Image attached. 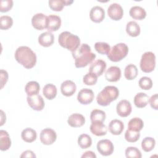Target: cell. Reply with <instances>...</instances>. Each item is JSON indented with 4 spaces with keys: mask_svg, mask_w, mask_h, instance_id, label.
Wrapping results in <instances>:
<instances>
[{
    "mask_svg": "<svg viewBox=\"0 0 158 158\" xmlns=\"http://www.w3.org/2000/svg\"><path fill=\"white\" fill-rule=\"evenodd\" d=\"M106 69V63L102 59H98L92 63L89 69V72L96 75L98 77L102 75Z\"/></svg>",
    "mask_w": 158,
    "mask_h": 158,
    "instance_id": "d6986e66",
    "label": "cell"
},
{
    "mask_svg": "<svg viewBox=\"0 0 158 158\" xmlns=\"http://www.w3.org/2000/svg\"><path fill=\"white\" fill-rule=\"evenodd\" d=\"M57 92V90L56 86L52 83L45 85L43 88V95L46 99L49 100L53 99L56 96Z\"/></svg>",
    "mask_w": 158,
    "mask_h": 158,
    "instance_id": "4316f807",
    "label": "cell"
},
{
    "mask_svg": "<svg viewBox=\"0 0 158 158\" xmlns=\"http://www.w3.org/2000/svg\"><path fill=\"white\" fill-rule=\"evenodd\" d=\"M139 86L144 90H149L152 86V81L151 78L148 77H141L138 82Z\"/></svg>",
    "mask_w": 158,
    "mask_h": 158,
    "instance_id": "ab89813d",
    "label": "cell"
},
{
    "mask_svg": "<svg viewBox=\"0 0 158 158\" xmlns=\"http://www.w3.org/2000/svg\"><path fill=\"white\" fill-rule=\"evenodd\" d=\"M108 16L114 20H120L123 15V10L122 6L116 2L110 4L107 9Z\"/></svg>",
    "mask_w": 158,
    "mask_h": 158,
    "instance_id": "30bf717a",
    "label": "cell"
},
{
    "mask_svg": "<svg viewBox=\"0 0 158 158\" xmlns=\"http://www.w3.org/2000/svg\"><path fill=\"white\" fill-rule=\"evenodd\" d=\"M40 89L39 83L36 81H30L28 82L25 87V91L28 96H31L38 94Z\"/></svg>",
    "mask_w": 158,
    "mask_h": 158,
    "instance_id": "f546056e",
    "label": "cell"
},
{
    "mask_svg": "<svg viewBox=\"0 0 158 158\" xmlns=\"http://www.w3.org/2000/svg\"><path fill=\"white\" fill-rule=\"evenodd\" d=\"M13 24V20L11 17L8 15H2L0 17V28L1 30H7Z\"/></svg>",
    "mask_w": 158,
    "mask_h": 158,
    "instance_id": "74e56055",
    "label": "cell"
},
{
    "mask_svg": "<svg viewBox=\"0 0 158 158\" xmlns=\"http://www.w3.org/2000/svg\"><path fill=\"white\" fill-rule=\"evenodd\" d=\"M81 157L82 158H96V155L94 152L91 151H88L82 154Z\"/></svg>",
    "mask_w": 158,
    "mask_h": 158,
    "instance_id": "bcb514c9",
    "label": "cell"
},
{
    "mask_svg": "<svg viewBox=\"0 0 158 158\" xmlns=\"http://www.w3.org/2000/svg\"><path fill=\"white\" fill-rule=\"evenodd\" d=\"M158 95L157 94H154V95L151 96V97L149 99V102L150 103L151 107L157 110L158 109Z\"/></svg>",
    "mask_w": 158,
    "mask_h": 158,
    "instance_id": "7bdbcfd3",
    "label": "cell"
},
{
    "mask_svg": "<svg viewBox=\"0 0 158 158\" xmlns=\"http://www.w3.org/2000/svg\"><path fill=\"white\" fill-rule=\"evenodd\" d=\"M98 151L104 156L111 155L114 150V146L112 142L109 139H101L97 143Z\"/></svg>",
    "mask_w": 158,
    "mask_h": 158,
    "instance_id": "52a82bcc",
    "label": "cell"
},
{
    "mask_svg": "<svg viewBox=\"0 0 158 158\" xmlns=\"http://www.w3.org/2000/svg\"><path fill=\"white\" fill-rule=\"evenodd\" d=\"M40 138L41 142L43 144L51 145L56 141L57 139V135L54 130L46 128L41 130Z\"/></svg>",
    "mask_w": 158,
    "mask_h": 158,
    "instance_id": "ba28073f",
    "label": "cell"
},
{
    "mask_svg": "<svg viewBox=\"0 0 158 158\" xmlns=\"http://www.w3.org/2000/svg\"><path fill=\"white\" fill-rule=\"evenodd\" d=\"M119 96L118 89L114 86H106L97 95L96 101L101 106H109Z\"/></svg>",
    "mask_w": 158,
    "mask_h": 158,
    "instance_id": "3957f363",
    "label": "cell"
},
{
    "mask_svg": "<svg viewBox=\"0 0 158 158\" xmlns=\"http://www.w3.org/2000/svg\"><path fill=\"white\" fill-rule=\"evenodd\" d=\"M140 137L139 131H135L127 129L125 133V139L130 143H135L137 141Z\"/></svg>",
    "mask_w": 158,
    "mask_h": 158,
    "instance_id": "8d00e7d4",
    "label": "cell"
},
{
    "mask_svg": "<svg viewBox=\"0 0 158 158\" xmlns=\"http://www.w3.org/2000/svg\"><path fill=\"white\" fill-rule=\"evenodd\" d=\"M125 156L127 158H141L142 157L140 151L136 147H128L125 150Z\"/></svg>",
    "mask_w": 158,
    "mask_h": 158,
    "instance_id": "f35d334b",
    "label": "cell"
},
{
    "mask_svg": "<svg viewBox=\"0 0 158 158\" xmlns=\"http://www.w3.org/2000/svg\"><path fill=\"white\" fill-rule=\"evenodd\" d=\"M72 54L75 59V65L77 68L86 67L96 57V54L91 52L90 46L86 43L81 44Z\"/></svg>",
    "mask_w": 158,
    "mask_h": 158,
    "instance_id": "6da1fadb",
    "label": "cell"
},
{
    "mask_svg": "<svg viewBox=\"0 0 158 158\" xmlns=\"http://www.w3.org/2000/svg\"><path fill=\"white\" fill-rule=\"evenodd\" d=\"M156 67V56L151 51L144 52L140 60V69L143 72L150 73Z\"/></svg>",
    "mask_w": 158,
    "mask_h": 158,
    "instance_id": "8992f818",
    "label": "cell"
},
{
    "mask_svg": "<svg viewBox=\"0 0 158 158\" xmlns=\"http://www.w3.org/2000/svg\"><path fill=\"white\" fill-rule=\"evenodd\" d=\"M121 77V70L118 67L111 66L105 73L106 79L110 82H115Z\"/></svg>",
    "mask_w": 158,
    "mask_h": 158,
    "instance_id": "e0dca14e",
    "label": "cell"
},
{
    "mask_svg": "<svg viewBox=\"0 0 158 158\" xmlns=\"http://www.w3.org/2000/svg\"><path fill=\"white\" fill-rule=\"evenodd\" d=\"M77 86L75 83L70 80H67L62 82L60 86V91L62 94L67 97L72 96L76 91Z\"/></svg>",
    "mask_w": 158,
    "mask_h": 158,
    "instance_id": "ac0fdd59",
    "label": "cell"
},
{
    "mask_svg": "<svg viewBox=\"0 0 158 158\" xmlns=\"http://www.w3.org/2000/svg\"><path fill=\"white\" fill-rule=\"evenodd\" d=\"M13 6V1L12 0H1L0 4V11L6 12L10 10Z\"/></svg>",
    "mask_w": 158,
    "mask_h": 158,
    "instance_id": "b9f144b4",
    "label": "cell"
},
{
    "mask_svg": "<svg viewBox=\"0 0 158 158\" xmlns=\"http://www.w3.org/2000/svg\"><path fill=\"white\" fill-rule=\"evenodd\" d=\"M58 42L60 46L72 52L75 51L80 46L79 37L69 31H63L58 36Z\"/></svg>",
    "mask_w": 158,
    "mask_h": 158,
    "instance_id": "277c9868",
    "label": "cell"
},
{
    "mask_svg": "<svg viewBox=\"0 0 158 158\" xmlns=\"http://www.w3.org/2000/svg\"><path fill=\"white\" fill-rule=\"evenodd\" d=\"M1 89H2L8 80V73L6 70L1 69Z\"/></svg>",
    "mask_w": 158,
    "mask_h": 158,
    "instance_id": "ee69618b",
    "label": "cell"
},
{
    "mask_svg": "<svg viewBox=\"0 0 158 158\" xmlns=\"http://www.w3.org/2000/svg\"><path fill=\"white\" fill-rule=\"evenodd\" d=\"M47 16L43 13L35 14L31 19V24L33 28L38 30H42L46 28Z\"/></svg>",
    "mask_w": 158,
    "mask_h": 158,
    "instance_id": "4fadbf2b",
    "label": "cell"
},
{
    "mask_svg": "<svg viewBox=\"0 0 158 158\" xmlns=\"http://www.w3.org/2000/svg\"><path fill=\"white\" fill-rule=\"evenodd\" d=\"M15 60L26 69L33 68L36 63V54L28 46H20L15 52Z\"/></svg>",
    "mask_w": 158,
    "mask_h": 158,
    "instance_id": "7a4b0ae2",
    "label": "cell"
},
{
    "mask_svg": "<svg viewBox=\"0 0 158 158\" xmlns=\"http://www.w3.org/2000/svg\"><path fill=\"white\" fill-rule=\"evenodd\" d=\"M128 52V47L125 43H119L112 46L108 52L107 57L112 62H119L125 58Z\"/></svg>",
    "mask_w": 158,
    "mask_h": 158,
    "instance_id": "5b68a950",
    "label": "cell"
},
{
    "mask_svg": "<svg viewBox=\"0 0 158 158\" xmlns=\"http://www.w3.org/2000/svg\"><path fill=\"white\" fill-rule=\"evenodd\" d=\"M106 117V115L105 112L99 109H94L91 111L90 114V118L91 122L94 121H99L101 122H104Z\"/></svg>",
    "mask_w": 158,
    "mask_h": 158,
    "instance_id": "e575fe53",
    "label": "cell"
},
{
    "mask_svg": "<svg viewBox=\"0 0 158 158\" xmlns=\"http://www.w3.org/2000/svg\"><path fill=\"white\" fill-rule=\"evenodd\" d=\"M108 128L112 135H119L124 129V124L120 120L114 119L110 122Z\"/></svg>",
    "mask_w": 158,
    "mask_h": 158,
    "instance_id": "7402d4cb",
    "label": "cell"
},
{
    "mask_svg": "<svg viewBox=\"0 0 158 158\" xmlns=\"http://www.w3.org/2000/svg\"><path fill=\"white\" fill-rule=\"evenodd\" d=\"M21 137L25 142L32 143L36 140L37 133L36 131L31 128H26L22 131Z\"/></svg>",
    "mask_w": 158,
    "mask_h": 158,
    "instance_id": "83f0119b",
    "label": "cell"
},
{
    "mask_svg": "<svg viewBox=\"0 0 158 158\" xmlns=\"http://www.w3.org/2000/svg\"><path fill=\"white\" fill-rule=\"evenodd\" d=\"M61 25V19L59 16L51 14L47 16L46 19V29L48 31H57Z\"/></svg>",
    "mask_w": 158,
    "mask_h": 158,
    "instance_id": "5bb4252c",
    "label": "cell"
},
{
    "mask_svg": "<svg viewBox=\"0 0 158 158\" xmlns=\"http://www.w3.org/2000/svg\"><path fill=\"white\" fill-rule=\"evenodd\" d=\"M98 81V76L93 73L88 72L83 78V82L86 85H94Z\"/></svg>",
    "mask_w": 158,
    "mask_h": 158,
    "instance_id": "60d3db41",
    "label": "cell"
},
{
    "mask_svg": "<svg viewBox=\"0 0 158 158\" xmlns=\"http://www.w3.org/2000/svg\"><path fill=\"white\" fill-rule=\"evenodd\" d=\"M94 97L93 90L88 88L81 89L78 93L77 100L83 105H88L92 102Z\"/></svg>",
    "mask_w": 158,
    "mask_h": 158,
    "instance_id": "9c48e42d",
    "label": "cell"
},
{
    "mask_svg": "<svg viewBox=\"0 0 158 158\" xmlns=\"http://www.w3.org/2000/svg\"><path fill=\"white\" fill-rule=\"evenodd\" d=\"M156 145V141L152 137H146L141 142V148L145 152L151 151Z\"/></svg>",
    "mask_w": 158,
    "mask_h": 158,
    "instance_id": "836d02e7",
    "label": "cell"
},
{
    "mask_svg": "<svg viewBox=\"0 0 158 158\" xmlns=\"http://www.w3.org/2000/svg\"><path fill=\"white\" fill-rule=\"evenodd\" d=\"M130 15L135 20H143L146 16V12L141 6H134L131 7L129 12Z\"/></svg>",
    "mask_w": 158,
    "mask_h": 158,
    "instance_id": "d4e9b609",
    "label": "cell"
},
{
    "mask_svg": "<svg viewBox=\"0 0 158 158\" xmlns=\"http://www.w3.org/2000/svg\"><path fill=\"white\" fill-rule=\"evenodd\" d=\"M105 17V12L102 7L99 6L93 7L89 12V18L95 23L101 22Z\"/></svg>",
    "mask_w": 158,
    "mask_h": 158,
    "instance_id": "9a60e30c",
    "label": "cell"
},
{
    "mask_svg": "<svg viewBox=\"0 0 158 158\" xmlns=\"http://www.w3.org/2000/svg\"><path fill=\"white\" fill-rule=\"evenodd\" d=\"M54 41V35L49 31L43 32L38 36V43L43 47L51 46L53 44Z\"/></svg>",
    "mask_w": 158,
    "mask_h": 158,
    "instance_id": "44dd1931",
    "label": "cell"
},
{
    "mask_svg": "<svg viewBox=\"0 0 158 158\" xmlns=\"http://www.w3.org/2000/svg\"><path fill=\"white\" fill-rule=\"evenodd\" d=\"M132 110V107L130 102L126 100L123 99L120 101L116 106V111L117 114L122 117H126L128 116Z\"/></svg>",
    "mask_w": 158,
    "mask_h": 158,
    "instance_id": "7c38bea8",
    "label": "cell"
},
{
    "mask_svg": "<svg viewBox=\"0 0 158 158\" xmlns=\"http://www.w3.org/2000/svg\"><path fill=\"white\" fill-rule=\"evenodd\" d=\"M140 27L135 21H130L126 26V31L127 34L131 37H136L140 33Z\"/></svg>",
    "mask_w": 158,
    "mask_h": 158,
    "instance_id": "f1b7e54d",
    "label": "cell"
},
{
    "mask_svg": "<svg viewBox=\"0 0 158 158\" xmlns=\"http://www.w3.org/2000/svg\"><path fill=\"white\" fill-rule=\"evenodd\" d=\"M143 121L139 117H134L128 123V129L135 131H140L143 128Z\"/></svg>",
    "mask_w": 158,
    "mask_h": 158,
    "instance_id": "1f68e13d",
    "label": "cell"
},
{
    "mask_svg": "<svg viewBox=\"0 0 158 158\" xmlns=\"http://www.w3.org/2000/svg\"><path fill=\"white\" fill-rule=\"evenodd\" d=\"M92 139L87 134H81L78 138V144L81 149H86L91 146Z\"/></svg>",
    "mask_w": 158,
    "mask_h": 158,
    "instance_id": "d6a6232c",
    "label": "cell"
},
{
    "mask_svg": "<svg viewBox=\"0 0 158 158\" xmlns=\"http://www.w3.org/2000/svg\"><path fill=\"white\" fill-rule=\"evenodd\" d=\"M73 2V0H49L48 4L54 11H61L64 6H69Z\"/></svg>",
    "mask_w": 158,
    "mask_h": 158,
    "instance_id": "603a6c76",
    "label": "cell"
},
{
    "mask_svg": "<svg viewBox=\"0 0 158 158\" xmlns=\"http://www.w3.org/2000/svg\"><path fill=\"white\" fill-rule=\"evenodd\" d=\"M149 96L144 93H138L134 98V104L138 108L146 107L149 102Z\"/></svg>",
    "mask_w": 158,
    "mask_h": 158,
    "instance_id": "484cf974",
    "label": "cell"
},
{
    "mask_svg": "<svg viewBox=\"0 0 158 158\" xmlns=\"http://www.w3.org/2000/svg\"><path fill=\"white\" fill-rule=\"evenodd\" d=\"M89 128L91 132L93 135L98 136L106 135L107 132V128L106 126L103 123V122L99 121L91 122Z\"/></svg>",
    "mask_w": 158,
    "mask_h": 158,
    "instance_id": "2e32d148",
    "label": "cell"
},
{
    "mask_svg": "<svg viewBox=\"0 0 158 158\" xmlns=\"http://www.w3.org/2000/svg\"><path fill=\"white\" fill-rule=\"evenodd\" d=\"M1 119L0 125L2 126L4 123V122H6V115L4 114V112L2 110H1Z\"/></svg>",
    "mask_w": 158,
    "mask_h": 158,
    "instance_id": "7dc6e473",
    "label": "cell"
},
{
    "mask_svg": "<svg viewBox=\"0 0 158 158\" xmlns=\"http://www.w3.org/2000/svg\"><path fill=\"white\" fill-rule=\"evenodd\" d=\"M68 124L74 128H78L83 126L85 123L84 116L78 113H75L70 115L67 120Z\"/></svg>",
    "mask_w": 158,
    "mask_h": 158,
    "instance_id": "ffe728a7",
    "label": "cell"
},
{
    "mask_svg": "<svg viewBox=\"0 0 158 158\" xmlns=\"http://www.w3.org/2000/svg\"><path fill=\"white\" fill-rule=\"evenodd\" d=\"M96 51L101 54H107L110 49V47L107 43L96 42L94 44Z\"/></svg>",
    "mask_w": 158,
    "mask_h": 158,
    "instance_id": "d590c367",
    "label": "cell"
},
{
    "mask_svg": "<svg viewBox=\"0 0 158 158\" xmlns=\"http://www.w3.org/2000/svg\"><path fill=\"white\" fill-rule=\"evenodd\" d=\"M138 73V69L134 64H128L125 68L124 75L125 77L128 80H134L137 77Z\"/></svg>",
    "mask_w": 158,
    "mask_h": 158,
    "instance_id": "4dcf8cb0",
    "label": "cell"
},
{
    "mask_svg": "<svg viewBox=\"0 0 158 158\" xmlns=\"http://www.w3.org/2000/svg\"><path fill=\"white\" fill-rule=\"evenodd\" d=\"M11 146V140L9 133L3 130L0 131V149L2 151L8 150Z\"/></svg>",
    "mask_w": 158,
    "mask_h": 158,
    "instance_id": "cb8c5ba5",
    "label": "cell"
},
{
    "mask_svg": "<svg viewBox=\"0 0 158 158\" xmlns=\"http://www.w3.org/2000/svg\"><path fill=\"white\" fill-rule=\"evenodd\" d=\"M29 106L36 111L42 110L44 107V101L41 96L38 94L28 96L27 98Z\"/></svg>",
    "mask_w": 158,
    "mask_h": 158,
    "instance_id": "8fae6325",
    "label": "cell"
},
{
    "mask_svg": "<svg viewBox=\"0 0 158 158\" xmlns=\"http://www.w3.org/2000/svg\"><path fill=\"white\" fill-rule=\"evenodd\" d=\"M20 157H31V158H34L36 157L35 154H34V152L31 151V150H27L24 152H22V155L20 156Z\"/></svg>",
    "mask_w": 158,
    "mask_h": 158,
    "instance_id": "f6af8a7d",
    "label": "cell"
}]
</instances>
